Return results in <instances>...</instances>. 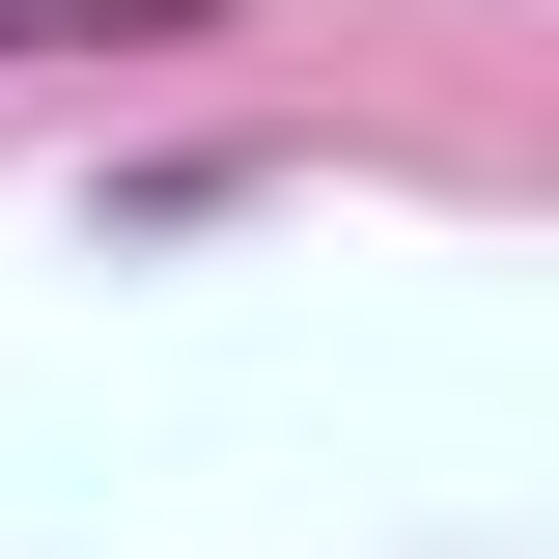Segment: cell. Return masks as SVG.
I'll return each instance as SVG.
<instances>
[{
	"instance_id": "6da1fadb",
	"label": "cell",
	"mask_w": 559,
	"mask_h": 559,
	"mask_svg": "<svg viewBox=\"0 0 559 559\" xmlns=\"http://www.w3.org/2000/svg\"><path fill=\"white\" fill-rule=\"evenodd\" d=\"M252 0H0V84H168V57H224Z\"/></svg>"
}]
</instances>
